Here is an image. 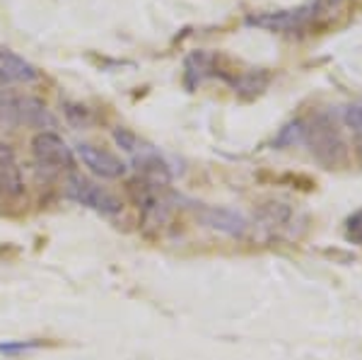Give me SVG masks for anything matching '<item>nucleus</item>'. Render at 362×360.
Segmentation results:
<instances>
[{
  "label": "nucleus",
  "instance_id": "obj_1",
  "mask_svg": "<svg viewBox=\"0 0 362 360\" xmlns=\"http://www.w3.org/2000/svg\"><path fill=\"white\" fill-rule=\"evenodd\" d=\"M63 194H66V199L80 203V206H85V208H92V211L102 213V216H116V213H121V208H124L112 191L90 182V179L80 177V174H70Z\"/></svg>",
  "mask_w": 362,
  "mask_h": 360
},
{
  "label": "nucleus",
  "instance_id": "obj_2",
  "mask_svg": "<svg viewBox=\"0 0 362 360\" xmlns=\"http://www.w3.org/2000/svg\"><path fill=\"white\" fill-rule=\"evenodd\" d=\"M32 153L39 165L49 167V170H61V172L75 170L73 150H70L68 143L54 131H39L37 136L32 138Z\"/></svg>",
  "mask_w": 362,
  "mask_h": 360
},
{
  "label": "nucleus",
  "instance_id": "obj_3",
  "mask_svg": "<svg viewBox=\"0 0 362 360\" xmlns=\"http://www.w3.org/2000/svg\"><path fill=\"white\" fill-rule=\"evenodd\" d=\"M78 158L83 160V165L87 170L102 179H121L128 170V165L119 158V155H114L112 150L90 145V143L78 145Z\"/></svg>",
  "mask_w": 362,
  "mask_h": 360
},
{
  "label": "nucleus",
  "instance_id": "obj_4",
  "mask_svg": "<svg viewBox=\"0 0 362 360\" xmlns=\"http://www.w3.org/2000/svg\"><path fill=\"white\" fill-rule=\"evenodd\" d=\"M302 141H307L312 145V150L319 155V158H324V155L329 153V158L336 162L338 160L336 155H343L341 136H338L336 126L326 119H317L309 129H305V138H302Z\"/></svg>",
  "mask_w": 362,
  "mask_h": 360
},
{
  "label": "nucleus",
  "instance_id": "obj_5",
  "mask_svg": "<svg viewBox=\"0 0 362 360\" xmlns=\"http://www.w3.org/2000/svg\"><path fill=\"white\" fill-rule=\"evenodd\" d=\"M39 80V71L15 51L0 46V87L5 85H29Z\"/></svg>",
  "mask_w": 362,
  "mask_h": 360
},
{
  "label": "nucleus",
  "instance_id": "obj_6",
  "mask_svg": "<svg viewBox=\"0 0 362 360\" xmlns=\"http://www.w3.org/2000/svg\"><path fill=\"white\" fill-rule=\"evenodd\" d=\"M0 191L10 199L25 194V177H22V167L17 162V155L13 145L0 143Z\"/></svg>",
  "mask_w": 362,
  "mask_h": 360
},
{
  "label": "nucleus",
  "instance_id": "obj_7",
  "mask_svg": "<svg viewBox=\"0 0 362 360\" xmlns=\"http://www.w3.org/2000/svg\"><path fill=\"white\" fill-rule=\"evenodd\" d=\"M218 58L208 51H196L186 58V87H198L206 78L218 75Z\"/></svg>",
  "mask_w": 362,
  "mask_h": 360
},
{
  "label": "nucleus",
  "instance_id": "obj_8",
  "mask_svg": "<svg viewBox=\"0 0 362 360\" xmlns=\"http://www.w3.org/2000/svg\"><path fill=\"white\" fill-rule=\"evenodd\" d=\"M22 107H25V95L0 87V129L13 131L22 126Z\"/></svg>",
  "mask_w": 362,
  "mask_h": 360
},
{
  "label": "nucleus",
  "instance_id": "obj_9",
  "mask_svg": "<svg viewBox=\"0 0 362 360\" xmlns=\"http://www.w3.org/2000/svg\"><path fill=\"white\" fill-rule=\"evenodd\" d=\"M268 80H271V75L264 73V71H249V73L239 75V78H232L230 83L239 92V95L256 97V95H261V92L266 90Z\"/></svg>",
  "mask_w": 362,
  "mask_h": 360
},
{
  "label": "nucleus",
  "instance_id": "obj_10",
  "mask_svg": "<svg viewBox=\"0 0 362 360\" xmlns=\"http://www.w3.org/2000/svg\"><path fill=\"white\" fill-rule=\"evenodd\" d=\"M208 223L213 225V228L232 232V235H235V232H242V220L230 211H210Z\"/></svg>",
  "mask_w": 362,
  "mask_h": 360
},
{
  "label": "nucleus",
  "instance_id": "obj_11",
  "mask_svg": "<svg viewBox=\"0 0 362 360\" xmlns=\"http://www.w3.org/2000/svg\"><path fill=\"white\" fill-rule=\"evenodd\" d=\"M346 237L353 245H362V208L358 213H353V216L348 218L346 223Z\"/></svg>",
  "mask_w": 362,
  "mask_h": 360
},
{
  "label": "nucleus",
  "instance_id": "obj_12",
  "mask_svg": "<svg viewBox=\"0 0 362 360\" xmlns=\"http://www.w3.org/2000/svg\"><path fill=\"white\" fill-rule=\"evenodd\" d=\"M346 121L353 129H360L362 131V107H350L346 112Z\"/></svg>",
  "mask_w": 362,
  "mask_h": 360
}]
</instances>
